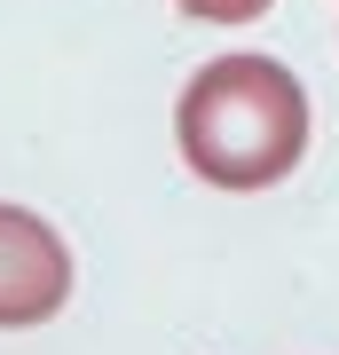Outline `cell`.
I'll use <instances>...</instances> for the list:
<instances>
[{"mask_svg":"<svg viewBox=\"0 0 339 355\" xmlns=\"http://www.w3.org/2000/svg\"><path fill=\"white\" fill-rule=\"evenodd\" d=\"M71 300V253L24 205H0V331L48 324Z\"/></svg>","mask_w":339,"mask_h":355,"instance_id":"2","label":"cell"},{"mask_svg":"<svg viewBox=\"0 0 339 355\" xmlns=\"http://www.w3.org/2000/svg\"><path fill=\"white\" fill-rule=\"evenodd\" d=\"M182 16H198V24H252V16H268L277 0H174Z\"/></svg>","mask_w":339,"mask_h":355,"instance_id":"3","label":"cell"},{"mask_svg":"<svg viewBox=\"0 0 339 355\" xmlns=\"http://www.w3.org/2000/svg\"><path fill=\"white\" fill-rule=\"evenodd\" d=\"M174 142L214 190H268L308 150V87L277 55H214L174 103Z\"/></svg>","mask_w":339,"mask_h":355,"instance_id":"1","label":"cell"}]
</instances>
